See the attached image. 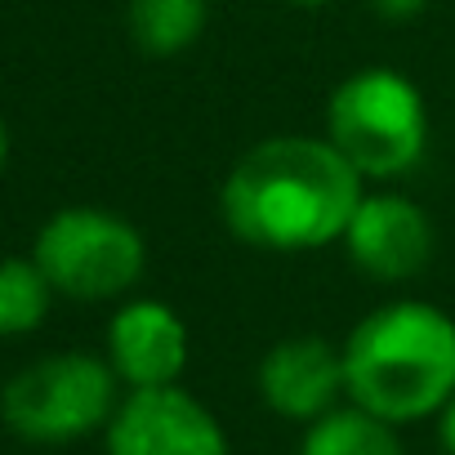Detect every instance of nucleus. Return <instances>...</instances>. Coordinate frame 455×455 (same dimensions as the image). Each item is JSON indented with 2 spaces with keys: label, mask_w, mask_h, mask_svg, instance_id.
Wrapping results in <instances>:
<instances>
[{
  "label": "nucleus",
  "mask_w": 455,
  "mask_h": 455,
  "mask_svg": "<svg viewBox=\"0 0 455 455\" xmlns=\"http://www.w3.org/2000/svg\"><path fill=\"white\" fill-rule=\"evenodd\" d=\"M371 183L326 134H273L246 148L219 183L228 237L259 255H313L344 242Z\"/></svg>",
  "instance_id": "1"
},
{
  "label": "nucleus",
  "mask_w": 455,
  "mask_h": 455,
  "mask_svg": "<svg viewBox=\"0 0 455 455\" xmlns=\"http://www.w3.org/2000/svg\"><path fill=\"white\" fill-rule=\"evenodd\" d=\"M348 402L406 428L455 393V317L428 299L375 304L339 344Z\"/></svg>",
  "instance_id": "2"
},
{
  "label": "nucleus",
  "mask_w": 455,
  "mask_h": 455,
  "mask_svg": "<svg viewBox=\"0 0 455 455\" xmlns=\"http://www.w3.org/2000/svg\"><path fill=\"white\" fill-rule=\"evenodd\" d=\"M322 134L366 183H393L428 152V99L397 68H357L331 90Z\"/></svg>",
  "instance_id": "3"
},
{
  "label": "nucleus",
  "mask_w": 455,
  "mask_h": 455,
  "mask_svg": "<svg viewBox=\"0 0 455 455\" xmlns=\"http://www.w3.org/2000/svg\"><path fill=\"white\" fill-rule=\"evenodd\" d=\"M121 393L103 353H45L0 388V419L32 446H72L108 428Z\"/></svg>",
  "instance_id": "4"
},
{
  "label": "nucleus",
  "mask_w": 455,
  "mask_h": 455,
  "mask_svg": "<svg viewBox=\"0 0 455 455\" xmlns=\"http://www.w3.org/2000/svg\"><path fill=\"white\" fill-rule=\"evenodd\" d=\"M36 268L50 277L54 295L76 304L130 299L148 273V242L116 210L63 205L54 210L32 242Z\"/></svg>",
  "instance_id": "5"
},
{
  "label": "nucleus",
  "mask_w": 455,
  "mask_h": 455,
  "mask_svg": "<svg viewBox=\"0 0 455 455\" xmlns=\"http://www.w3.org/2000/svg\"><path fill=\"white\" fill-rule=\"evenodd\" d=\"M108 455H233L223 419L183 384L125 388L108 428Z\"/></svg>",
  "instance_id": "6"
},
{
  "label": "nucleus",
  "mask_w": 455,
  "mask_h": 455,
  "mask_svg": "<svg viewBox=\"0 0 455 455\" xmlns=\"http://www.w3.org/2000/svg\"><path fill=\"white\" fill-rule=\"evenodd\" d=\"M339 251L348 255V264L362 277H371L379 286H406L433 264L437 228L415 196L379 183V188L362 192V201L344 228Z\"/></svg>",
  "instance_id": "7"
},
{
  "label": "nucleus",
  "mask_w": 455,
  "mask_h": 455,
  "mask_svg": "<svg viewBox=\"0 0 455 455\" xmlns=\"http://www.w3.org/2000/svg\"><path fill=\"white\" fill-rule=\"evenodd\" d=\"M103 357L116 371L121 388H165V384H183L192 335L179 308H170L165 299L130 295L108 322Z\"/></svg>",
  "instance_id": "8"
},
{
  "label": "nucleus",
  "mask_w": 455,
  "mask_h": 455,
  "mask_svg": "<svg viewBox=\"0 0 455 455\" xmlns=\"http://www.w3.org/2000/svg\"><path fill=\"white\" fill-rule=\"evenodd\" d=\"M255 388L277 419L304 428L348 402L344 353L322 335H286L259 357Z\"/></svg>",
  "instance_id": "9"
},
{
  "label": "nucleus",
  "mask_w": 455,
  "mask_h": 455,
  "mask_svg": "<svg viewBox=\"0 0 455 455\" xmlns=\"http://www.w3.org/2000/svg\"><path fill=\"white\" fill-rule=\"evenodd\" d=\"M210 28V0H130L125 32L148 59L188 54Z\"/></svg>",
  "instance_id": "10"
},
{
  "label": "nucleus",
  "mask_w": 455,
  "mask_h": 455,
  "mask_svg": "<svg viewBox=\"0 0 455 455\" xmlns=\"http://www.w3.org/2000/svg\"><path fill=\"white\" fill-rule=\"evenodd\" d=\"M299 455H406L402 428L344 402L326 411L322 419L304 424L299 433Z\"/></svg>",
  "instance_id": "11"
},
{
  "label": "nucleus",
  "mask_w": 455,
  "mask_h": 455,
  "mask_svg": "<svg viewBox=\"0 0 455 455\" xmlns=\"http://www.w3.org/2000/svg\"><path fill=\"white\" fill-rule=\"evenodd\" d=\"M50 277L36 268V259H0V339H19L41 331L54 304Z\"/></svg>",
  "instance_id": "12"
},
{
  "label": "nucleus",
  "mask_w": 455,
  "mask_h": 455,
  "mask_svg": "<svg viewBox=\"0 0 455 455\" xmlns=\"http://www.w3.org/2000/svg\"><path fill=\"white\" fill-rule=\"evenodd\" d=\"M362 5L375 19H384V23H411V19H419L433 5V0H362Z\"/></svg>",
  "instance_id": "13"
},
{
  "label": "nucleus",
  "mask_w": 455,
  "mask_h": 455,
  "mask_svg": "<svg viewBox=\"0 0 455 455\" xmlns=\"http://www.w3.org/2000/svg\"><path fill=\"white\" fill-rule=\"evenodd\" d=\"M433 424H437V446H442V455H455V393H451L446 406L433 415Z\"/></svg>",
  "instance_id": "14"
},
{
  "label": "nucleus",
  "mask_w": 455,
  "mask_h": 455,
  "mask_svg": "<svg viewBox=\"0 0 455 455\" xmlns=\"http://www.w3.org/2000/svg\"><path fill=\"white\" fill-rule=\"evenodd\" d=\"M5 161H10V130H5V116H0V174H5Z\"/></svg>",
  "instance_id": "15"
},
{
  "label": "nucleus",
  "mask_w": 455,
  "mask_h": 455,
  "mask_svg": "<svg viewBox=\"0 0 455 455\" xmlns=\"http://www.w3.org/2000/svg\"><path fill=\"white\" fill-rule=\"evenodd\" d=\"M282 5H291V10H326V5H335V0H282Z\"/></svg>",
  "instance_id": "16"
}]
</instances>
